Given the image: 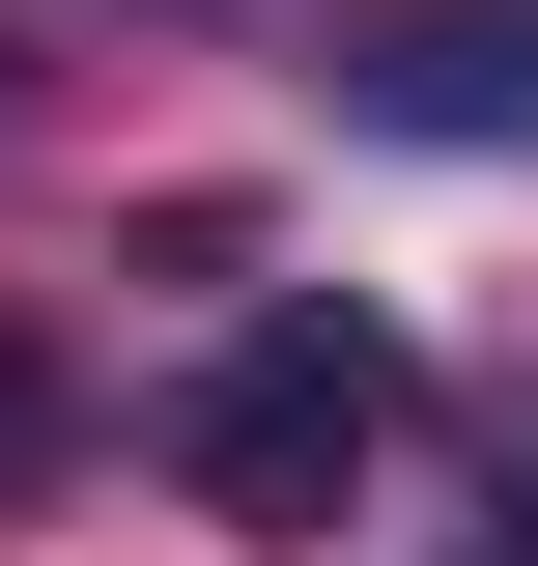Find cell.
Listing matches in <instances>:
<instances>
[{
  "label": "cell",
  "mask_w": 538,
  "mask_h": 566,
  "mask_svg": "<svg viewBox=\"0 0 538 566\" xmlns=\"http://www.w3.org/2000/svg\"><path fill=\"white\" fill-rule=\"evenodd\" d=\"M340 114L369 142H538V0H340Z\"/></svg>",
  "instance_id": "2"
},
{
  "label": "cell",
  "mask_w": 538,
  "mask_h": 566,
  "mask_svg": "<svg viewBox=\"0 0 538 566\" xmlns=\"http://www.w3.org/2000/svg\"><path fill=\"white\" fill-rule=\"evenodd\" d=\"M29 453H58V397H29V368H0V482H29Z\"/></svg>",
  "instance_id": "3"
},
{
  "label": "cell",
  "mask_w": 538,
  "mask_h": 566,
  "mask_svg": "<svg viewBox=\"0 0 538 566\" xmlns=\"http://www.w3.org/2000/svg\"><path fill=\"white\" fill-rule=\"evenodd\" d=\"M397 397H425V368L369 340L340 283H283L256 340H227L199 397H170V482H199L227 538H340V510H369V453H397Z\"/></svg>",
  "instance_id": "1"
}]
</instances>
